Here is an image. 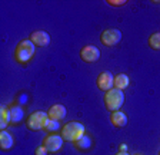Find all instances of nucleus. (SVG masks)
<instances>
[{"instance_id":"obj_1","label":"nucleus","mask_w":160,"mask_h":155,"mask_svg":"<svg viewBox=\"0 0 160 155\" xmlns=\"http://www.w3.org/2000/svg\"><path fill=\"white\" fill-rule=\"evenodd\" d=\"M34 52H36V46L30 39L20 40L19 45L16 46V51H14V59H16L17 63H27L33 57Z\"/></svg>"},{"instance_id":"obj_2","label":"nucleus","mask_w":160,"mask_h":155,"mask_svg":"<svg viewBox=\"0 0 160 155\" xmlns=\"http://www.w3.org/2000/svg\"><path fill=\"white\" fill-rule=\"evenodd\" d=\"M60 135H62V138L64 141L76 142L84 135V126L80 122H76V121L67 122L63 128H62V134Z\"/></svg>"},{"instance_id":"obj_3","label":"nucleus","mask_w":160,"mask_h":155,"mask_svg":"<svg viewBox=\"0 0 160 155\" xmlns=\"http://www.w3.org/2000/svg\"><path fill=\"white\" fill-rule=\"evenodd\" d=\"M124 102V94L123 91L120 89H110L104 94V106L106 109H109L110 112H114V111H119L122 108V105Z\"/></svg>"},{"instance_id":"obj_4","label":"nucleus","mask_w":160,"mask_h":155,"mask_svg":"<svg viewBox=\"0 0 160 155\" xmlns=\"http://www.w3.org/2000/svg\"><path fill=\"white\" fill-rule=\"evenodd\" d=\"M47 119H49V115L43 111H36L30 115L26 121L27 128L32 129V131H40V129H44V125H46Z\"/></svg>"},{"instance_id":"obj_5","label":"nucleus","mask_w":160,"mask_h":155,"mask_svg":"<svg viewBox=\"0 0 160 155\" xmlns=\"http://www.w3.org/2000/svg\"><path fill=\"white\" fill-rule=\"evenodd\" d=\"M120 40H122V32L119 29H106L100 35V42L104 46H116Z\"/></svg>"},{"instance_id":"obj_6","label":"nucleus","mask_w":160,"mask_h":155,"mask_svg":"<svg viewBox=\"0 0 160 155\" xmlns=\"http://www.w3.org/2000/svg\"><path fill=\"white\" fill-rule=\"evenodd\" d=\"M64 139L62 138V135L57 134H50L44 136L43 139V147L47 149V152H57L62 149Z\"/></svg>"},{"instance_id":"obj_7","label":"nucleus","mask_w":160,"mask_h":155,"mask_svg":"<svg viewBox=\"0 0 160 155\" xmlns=\"http://www.w3.org/2000/svg\"><path fill=\"white\" fill-rule=\"evenodd\" d=\"M80 57L86 63H94V62H97L100 59V51L96 46L89 45V46H84L80 49Z\"/></svg>"},{"instance_id":"obj_8","label":"nucleus","mask_w":160,"mask_h":155,"mask_svg":"<svg viewBox=\"0 0 160 155\" xmlns=\"http://www.w3.org/2000/svg\"><path fill=\"white\" fill-rule=\"evenodd\" d=\"M97 88L103 92H107V91H110V89H113L114 88V76L107 71L102 72V73L99 75V78H97Z\"/></svg>"},{"instance_id":"obj_9","label":"nucleus","mask_w":160,"mask_h":155,"mask_svg":"<svg viewBox=\"0 0 160 155\" xmlns=\"http://www.w3.org/2000/svg\"><path fill=\"white\" fill-rule=\"evenodd\" d=\"M30 40L37 47H46L50 45V35L44 30H36L30 35Z\"/></svg>"},{"instance_id":"obj_10","label":"nucleus","mask_w":160,"mask_h":155,"mask_svg":"<svg viewBox=\"0 0 160 155\" xmlns=\"http://www.w3.org/2000/svg\"><path fill=\"white\" fill-rule=\"evenodd\" d=\"M66 108H64L63 105H53V106H50V109L47 111V115H49L50 119H53V121H62V119L66 118Z\"/></svg>"},{"instance_id":"obj_11","label":"nucleus","mask_w":160,"mask_h":155,"mask_svg":"<svg viewBox=\"0 0 160 155\" xmlns=\"http://www.w3.org/2000/svg\"><path fill=\"white\" fill-rule=\"evenodd\" d=\"M110 121H112V125H113L114 128H123V126L127 125V116L122 111H114V112H112Z\"/></svg>"},{"instance_id":"obj_12","label":"nucleus","mask_w":160,"mask_h":155,"mask_svg":"<svg viewBox=\"0 0 160 155\" xmlns=\"http://www.w3.org/2000/svg\"><path fill=\"white\" fill-rule=\"evenodd\" d=\"M9 111H10V124L17 125L22 119H23V109H22V106L13 105V106L9 108Z\"/></svg>"},{"instance_id":"obj_13","label":"nucleus","mask_w":160,"mask_h":155,"mask_svg":"<svg viewBox=\"0 0 160 155\" xmlns=\"http://www.w3.org/2000/svg\"><path fill=\"white\" fill-rule=\"evenodd\" d=\"M13 136L10 135V132L7 131H2L0 132V148L3 151H9L13 147Z\"/></svg>"},{"instance_id":"obj_14","label":"nucleus","mask_w":160,"mask_h":155,"mask_svg":"<svg viewBox=\"0 0 160 155\" xmlns=\"http://www.w3.org/2000/svg\"><path fill=\"white\" fill-rule=\"evenodd\" d=\"M129 85H130V79L126 73H119L114 76V88L116 89L123 91V89H126Z\"/></svg>"},{"instance_id":"obj_15","label":"nucleus","mask_w":160,"mask_h":155,"mask_svg":"<svg viewBox=\"0 0 160 155\" xmlns=\"http://www.w3.org/2000/svg\"><path fill=\"white\" fill-rule=\"evenodd\" d=\"M9 124H10V111L6 106H2L0 108V129L4 131V128Z\"/></svg>"},{"instance_id":"obj_16","label":"nucleus","mask_w":160,"mask_h":155,"mask_svg":"<svg viewBox=\"0 0 160 155\" xmlns=\"http://www.w3.org/2000/svg\"><path fill=\"white\" fill-rule=\"evenodd\" d=\"M74 147H76L77 149H80V151H84V149H89L90 147H92V141H90L89 136L83 135V136H82L79 141L74 142Z\"/></svg>"},{"instance_id":"obj_17","label":"nucleus","mask_w":160,"mask_h":155,"mask_svg":"<svg viewBox=\"0 0 160 155\" xmlns=\"http://www.w3.org/2000/svg\"><path fill=\"white\" fill-rule=\"evenodd\" d=\"M149 46L153 49V51H160V32H156L152 36L149 37Z\"/></svg>"},{"instance_id":"obj_18","label":"nucleus","mask_w":160,"mask_h":155,"mask_svg":"<svg viewBox=\"0 0 160 155\" xmlns=\"http://www.w3.org/2000/svg\"><path fill=\"white\" fill-rule=\"evenodd\" d=\"M60 129V124H59V121H53V119H47V122H46V125H44V129L43 131H46V132H56V131H59Z\"/></svg>"},{"instance_id":"obj_19","label":"nucleus","mask_w":160,"mask_h":155,"mask_svg":"<svg viewBox=\"0 0 160 155\" xmlns=\"http://www.w3.org/2000/svg\"><path fill=\"white\" fill-rule=\"evenodd\" d=\"M107 3L114 7H120V6H123V4H126V0H107Z\"/></svg>"},{"instance_id":"obj_20","label":"nucleus","mask_w":160,"mask_h":155,"mask_svg":"<svg viewBox=\"0 0 160 155\" xmlns=\"http://www.w3.org/2000/svg\"><path fill=\"white\" fill-rule=\"evenodd\" d=\"M34 155H47V149L42 145V147H39V148L34 149Z\"/></svg>"},{"instance_id":"obj_21","label":"nucleus","mask_w":160,"mask_h":155,"mask_svg":"<svg viewBox=\"0 0 160 155\" xmlns=\"http://www.w3.org/2000/svg\"><path fill=\"white\" fill-rule=\"evenodd\" d=\"M19 102H20V104H23V102L26 104V102H27V95H20V96H19Z\"/></svg>"},{"instance_id":"obj_22","label":"nucleus","mask_w":160,"mask_h":155,"mask_svg":"<svg viewBox=\"0 0 160 155\" xmlns=\"http://www.w3.org/2000/svg\"><path fill=\"white\" fill-rule=\"evenodd\" d=\"M116 155H129L127 152H124V151H122V152H119V154H116Z\"/></svg>"}]
</instances>
